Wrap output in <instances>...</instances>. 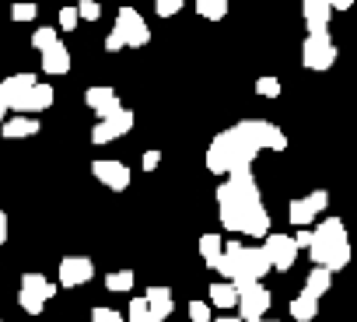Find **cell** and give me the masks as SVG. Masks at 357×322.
I'll list each match as a JSON object with an SVG mask.
<instances>
[{
    "label": "cell",
    "mask_w": 357,
    "mask_h": 322,
    "mask_svg": "<svg viewBox=\"0 0 357 322\" xmlns=\"http://www.w3.org/2000/svg\"><path fill=\"white\" fill-rule=\"evenodd\" d=\"M308 252H312V263L336 273L350 263V242H347V228L340 217H326L315 231H312V242H308Z\"/></svg>",
    "instance_id": "7a4b0ae2"
},
{
    "label": "cell",
    "mask_w": 357,
    "mask_h": 322,
    "mask_svg": "<svg viewBox=\"0 0 357 322\" xmlns=\"http://www.w3.org/2000/svg\"><path fill=\"white\" fill-rule=\"evenodd\" d=\"M36 84V77L32 74H11V77H4L0 81V98H4V105L8 109H15L18 112V102L25 98V91Z\"/></svg>",
    "instance_id": "2e32d148"
},
{
    "label": "cell",
    "mask_w": 357,
    "mask_h": 322,
    "mask_svg": "<svg viewBox=\"0 0 357 322\" xmlns=\"http://www.w3.org/2000/svg\"><path fill=\"white\" fill-rule=\"evenodd\" d=\"M197 15L207 22H221L228 15V0H197Z\"/></svg>",
    "instance_id": "cb8c5ba5"
},
{
    "label": "cell",
    "mask_w": 357,
    "mask_h": 322,
    "mask_svg": "<svg viewBox=\"0 0 357 322\" xmlns=\"http://www.w3.org/2000/svg\"><path fill=\"white\" fill-rule=\"evenodd\" d=\"M140 165H144V172H154V169L161 165V151H144Z\"/></svg>",
    "instance_id": "8d00e7d4"
},
{
    "label": "cell",
    "mask_w": 357,
    "mask_h": 322,
    "mask_svg": "<svg viewBox=\"0 0 357 322\" xmlns=\"http://www.w3.org/2000/svg\"><path fill=\"white\" fill-rule=\"evenodd\" d=\"M91 172L102 186H109L112 193H123L130 186V169L123 165V161H112V158H98L91 161Z\"/></svg>",
    "instance_id": "7c38bea8"
},
{
    "label": "cell",
    "mask_w": 357,
    "mask_h": 322,
    "mask_svg": "<svg viewBox=\"0 0 357 322\" xmlns=\"http://www.w3.org/2000/svg\"><path fill=\"white\" fill-rule=\"evenodd\" d=\"M326 4H329L333 11H350V8H354V0H326Z\"/></svg>",
    "instance_id": "f35d334b"
},
{
    "label": "cell",
    "mask_w": 357,
    "mask_h": 322,
    "mask_svg": "<svg viewBox=\"0 0 357 322\" xmlns=\"http://www.w3.org/2000/svg\"><path fill=\"white\" fill-rule=\"evenodd\" d=\"M130 322H154L144 298H133V301H130Z\"/></svg>",
    "instance_id": "4316f807"
},
{
    "label": "cell",
    "mask_w": 357,
    "mask_h": 322,
    "mask_svg": "<svg viewBox=\"0 0 357 322\" xmlns=\"http://www.w3.org/2000/svg\"><path fill=\"white\" fill-rule=\"evenodd\" d=\"M0 133H4L8 140L36 137V133H39V119H36V116H15V119H4V123H0Z\"/></svg>",
    "instance_id": "ffe728a7"
},
{
    "label": "cell",
    "mask_w": 357,
    "mask_h": 322,
    "mask_svg": "<svg viewBox=\"0 0 357 322\" xmlns=\"http://www.w3.org/2000/svg\"><path fill=\"white\" fill-rule=\"evenodd\" d=\"M105 49H109V53H119V49H126V46H123V39H119L116 32H109V39H105Z\"/></svg>",
    "instance_id": "74e56055"
},
{
    "label": "cell",
    "mask_w": 357,
    "mask_h": 322,
    "mask_svg": "<svg viewBox=\"0 0 357 322\" xmlns=\"http://www.w3.org/2000/svg\"><path fill=\"white\" fill-rule=\"evenodd\" d=\"M211 322H242V319H231V315H221V319H211Z\"/></svg>",
    "instance_id": "7bdbcfd3"
},
{
    "label": "cell",
    "mask_w": 357,
    "mask_h": 322,
    "mask_svg": "<svg viewBox=\"0 0 357 322\" xmlns=\"http://www.w3.org/2000/svg\"><path fill=\"white\" fill-rule=\"evenodd\" d=\"M329 287H333V273H329V270H322V266L308 270V280H305V291H308V294L322 298V294H329Z\"/></svg>",
    "instance_id": "603a6c76"
},
{
    "label": "cell",
    "mask_w": 357,
    "mask_h": 322,
    "mask_svg": "<svg viewBox=\"0 0 357 322\" xmlns=\"http://www.w3.org/2000/svg\"><path fill=\"white\" fill-rule=\"evenodd\" d=\"M256 95L277 98V95H280V81H277V77H259V81H256Z\"/></svg>",
    "instance_id": "f1b7e54d"
},
{
    "label": "cell",
    "mask_w": 357,
    "mask_h": 322,
    "mask_svg": "<svg viewBox=\"0 0 357 322\" xmlns=\"http://www.w3.org/2000/svg\"><path fill=\"white\" fill-rule=\"evenodd\" d=\"M77 22H81V18H77V11H74V8H63V11H60V29H63V32H74V29H77Z\"/></svg>",
    "instance_id": "d590c367"
},
{
    "label": "cell",
    "mask_w": 357,
    "mask_h": 322,
    "mask_svg": "<svg viewBox=\"0 0 357 322\" xmlns=\"http://www.w3.org/2000/svg\"><path fill=\"white\" fill-rule=\"evenodd\" d=\"M8 119V105H4V98H0V123Z\"/></svg>",
    "instance_id": "b9f144b4"
},
{
    "label": "cell",
    "mask_w": 357,
    "mask_h": 322,
    "mask_svg": "<svg viewBox=\"0 0 357 322\" xmlns=\"http://www.w3.org/2000/svg\"><path fill=\"white\" fill-rule=\"evenodd\" d=\"M50 298H56V284H50L43 273H25V277H22L18 305H22L29 315H43V308H46Z\"/></svg>",
    "instance_id": "8992f818"
},
{
    "label": "cell",
    "mask_w": 357,
    "mask_h": 322,
    "mask_svg": "<svg viewBox=\"0 0 357 322\" xmlns=\"http://www.w3.org/2000/svg\"><path fill=\"white\" fill-rule=\"evenodd\" d=\"M53 98H56V95H53V88H50V84H39V81H36V84H32L29 91H25V98L18 102V116H32V112H43V109H50V105H53Z\"/></svg>",
    "instance_id": "e0dca14e"
},
{
    "label": "cell",
    "mask_w": 357,
    "mask_h": 322,
    "mask_svg": "<svg viewBox=\"0 0 357 322\" xmlns=\"http://www.w3.org/2000/svg\"><path fill=\"white\" fill-rule=\"evenodd\" d=\"M259 151L231 126V130H225V133H218L211 140V147H207V169L214 176H231L238 169H252V158Z\"/></svg>",
    "instance_id": "3957f363"
},
{
    "label": "cell",
    "mask_w": 357,
    "mask_h": 322,
    "mask_svg": "<svg viewBox=\"0 0 357 322\" xmlns=\"http://www.w3.org/2000/svg\"><path fill=\"white\" fill-rule=\"evenodd\" d=\"M218 207H221V224L228 231L249 235V238H266L270 235V214L263 207L252 169H238L218 186Z\"/></svg>",
    "instance_id": "6da1fadb"
},
{
    "label": "cell",
    "mask_w": 357,
    "mask_h": 322,
    "mask_svg": "<svg viewBox=\"0 0 357 322\" xmlns=\"http://www.w3.org/2000/svg\"><path fill=\"white\" fill-rule=\"evenodd\" d=\"M112 32H116V36L123 39V46H130V49H140V46L151 43V29H147V22H144L133 8H119Z\"/></svg>",
    "instance_id": "52a82bcc"
},
{
    "label": "cell",
    "mask_w": 357,
    "mask_h": 322,
    "mask_svg": "<svg viewBox=\"0 0 357 322\" xmlns=\"http://www.w3.org/2000/svg\"><path fill=\"white\" fill-rule=\"evenodd\" d=\"M56 277H60V287H81L95 277V263L88 256H67V259H60Z\"/></svg>",
    "instance_id": "4fadbf2b"
},
{
    "label": "cell",
    "mask_w": 357,
    "mask_h": 322,
    "mask_svg": "<svg viewBox=\"0 0 357 322\" xmlns=\"http://www.w3.org/2000/svg\"><path fill=\"white\" fill-rule=\"evenodd\" d=\"M190 319H193V322H211V319H214V315H211V305H207V301H193V305H190Z\"/></svg>",
    "instance_id": "836d02e7"
},
{
    "label": "cell",
    "mask_w": 357,
    "mask_h": 322,
    "mask_svg": "<svg viewBox=\"0 0 357 322\" xmlns=\"http://www.w3.org/2000/svg\"><path fill=\"white\" fill-rule=\"evenodd\" d=\"M231 287L238 291V312H242V322H256V319L266 315V308H270L273 298H270V291H266L259 280L238 273V277L231 280Z\"/></svg>",
    "instance_id": "277c9868"
},
{
    "label": "cell",
    "mask_w": 357,
    "mask_h": 322,
    "mask_svg": "<svg viewBox=\"0 0 357 322\" xmlns=\"http://www.w3.org/2000/svg\"><path fill=\"white\" fill-rule=\"evenodd\" d=\"M308 242H312V231L305 228V231H301V235L294 238V245H298V249H308Z\"/></svg>",
    "instance_id": "ab89813d"
},
{
    "label": "cell",
    "mask_w": 357,
    "mask_h": 322,
    "mask_svg": "<svg viewBox=\"0 0 357 322\" xmlns=\"http://www.w3.org/2000/svg\"><path fill=\"white\" fill-rule=\"evenodd\" d=\"M56 43V29H36V36H32V46L43 53L46 46H53Z\"/></svg>",
    "instance_id": "1f68e13d"
},
{
    "label": "cell",
    "mask_w": 357,
    "mask_h": 322,
    "mask_svg": "<svg viewBox=\"0 0 357 322\" xmlns=\"http://www.w3.org/2000/svg\"><path fill=\"white\" fill-rule=\"evenodd\" d=\"M256 322H277V319H256Z\"/></svg>",
    "instance_id": "ee69618b"
},
{
    "label": "cell",
    "mask_w": 357,
    "mask_h": 322,
    "mask_svg": "<svg viewBox=\"0 0 357 322\" xmlns=\"http://www.w3.org/2000/svg\"><path fill=\"white\" fill-rule=\"evenodd\" d=\"M74 11H77V18H84V22H98V18H102V8L95 4V0H81Z\"/></svg>",
    "instance_id": "f546056e"
},
{
    "label": "cell",
    "mask_w": 357,
    "mask_h": 322,
    "mask_svg": "<svg viewBox=\"0 0 357 322\" xmlns=\"http://www.w3.org/2000/svg\"><path fill=\"white\" fill-rule=\"evenodd\" d=\"M221 245H225V238H221V235H214V231L200 235V256H204V263H207V266L221 256Z\"/></svg>",
    "instance_id": "d4e9b609"
},
{
    "label": "cell",
    "mask_w": 357,
    "mask_h": 322,
    "mask_svg": "<svg viewBox=\"0 0 357 322\" xmlns=\"http://www.w3.org/2000/svg\"><path fill=\"white\" fill-rule=\"evenodd\" d=\"M211 305H218V308H235L238 305V291L231 287V280H221V284H211Z\"/></svg>",
    "instance_id": "7402d4cb"
},
{
    "label": "cell",
    "mask_w": 357,
    "mask_h": 322,
    "mask_svg": "<svg viewBox=\"0 0 357 322\" xmlns=\"http://www.w3.org/2000/svg\"><path fill=\"white\" fill-rule=\"evenodd\" d=\"M43 70L46 74H67L70 70V53H67V46L60 39L43 49Z\"/></svg>",
    "instance_id": "d6986e66"
},
{
    "label": "cell",
    "mask_w": 357,
    "mask_h": 322,
    "mask_svg": "<svg viewBox=\"0 0 357 322\" xmlns=\"http://www.w3.org/2000/svg\"><path fill=\"white\" fill-rule=\"evenodd\" d=\"M263 252H266V259H270V270H291L294 266V259H298V245H294V238L291 235H266L263 238V245H259Z\"/></svg>",
    "instance_id": "30bf717a"
},
{
    "label": "cell",
    "mask_w": 357,
    "mask_h": 322,
    "mask_svg": "<svg viewBox=\"0 0 357 322\" xmlns=\"http://www.w3.org/2000/svg\"><path fill=\"white\" fill-rule=\"evenodd\" d=\"M301 15H305L308 36L329 32V18H333V8L326 4V0H301Z\"/></svg>",
    "instance_id": "9a60e30c"
},
{
    "label": "cell",
    "mask_w": 357,
    "mask_h": 322,
    "mask_svg": "<svg viewBox=\"0 0 357 322\" xmlns=\"http://www.w3.org/2000/svg\"><path fill=\"white\" fill-rule=\"evenodd\" d=\"M235 130L256 147V151H287V133L266 119H242L235 123Z\"/></svg>",
    "instance_id": "5b68a950"
},
{
    "label": "cell",
    "mask_w": 357,
    "mask_h": 322,
    "mask_svg": "<svg viewBox=\"0 0 357 322\" xmlns=\"http://www.w3.org/2000/svg\"><path fill=\"white\" fill-rule=\"evenodd\" d=\"M211 270H218V273H221L225 280H235V273H238V270H235V263H231V259H228L225 252H221V256H218V259L211 263Z\"/></svg>",
    "instance_id": "d6a6232c"
},
{
    "label": "cell",
    "mask_w": 357,
    "mask_h": 322,
    "mask_svg": "<svg viewBox=\"0 0 357 322\" xmlns=\"http://www.w3.org/2000/svg\"><path fill=\"white\" fill-rule=\"evenodd\" d=\"M291 315H294L298 322H312V319L319 315V298L308 294V291H301V294L291 301Z\"/></svg>",
    "instance_id": "44dd1931"
},
{
    "label": "cell",
    "mask_w": 357,
    "mask_h": 322,
    "mask_svg": "<svg viewBox=\"0 0 357 322\" xmlns=\"http://www.w3.org/2000/svg\"><path fill=\"white\" fill-rule=\"evenodd\" d=\"M301 60L308 70H329L336 63V43L329 32H319V36H308L305 46H301Z\"/></svg>",
    "instance_id": "ba28073f"
},
{
    "label": "cell",
    "mask_w": 357,
    "mask_h": 322,
    "mask_svg": "<svg viewBox=\"0 0 357 322\" xmlns=\"http://www.w3.org/2000/svg\"><path fill=\"white\" fill-rule=\"evenodd\" d=\"M183 4L186 0H154V11H158V18H172L183 11Z\"/></svg>",
    "instance_id": "83f0119b"
},
{
    "label": "cell",
    "mask_w": 357,
    "mask_h": 322,
    "mask_svg": "<svg viewBox=\"0 0 357 322\" xmlns=\"http://www.w3.org/2000/svg\"><path fill=\"white\" fill-rule=\"evenodd\" d=\"M91 322H123V315L116 312V308H91Z\"/></svg>",
    "instance_id": "e575fe53"
},
{
    "label": "cell",
    "mask_w": 357,
    "mask_h": 322,
    "mask_svg": "<svg viewBox=\"0 0 357 322\" xmlns=\"http://www.w3.org/2000/svg\"><path fill=\"white\" fill-rule=\"evenodd\" d=\"M130 130H133V112H130V109H119V112H112V116H105V119L95 123L91 144H112V140H119V137L130 133Z\"/></svg>",
    "instance_id": "8fae6325"
},
{
    "label": "cell",
    "mask_w": 357,
    "mask_h": 322,
    "mask_svg": "<svg viewBox=\"0 0 357 322\" xmlns=\"http://www.w3.org/2000/svg\"><path fill=\"white\" fill-rule=\"evenodd\" d=\"M84 102H88V109H91L98 119H105V116H112V112L123 109V105H119V95H116L109 84H95V88H88V91H84Z\"/></svg>",
    "instance_id": "5bb4252c"
},
{
    "label": "cell",
    "mask_w": 357,
    "mask_h": 322,
    "mask_svg": "<svg viewBox=\"0 0 357 322\" xmlns=\"http://www.w3.org/2000/svg\"><path fill=\"white\" fill-rule=\"evenodd\" d=\"M329 207V193L326 190H315V193H308L305 200H291L287 204V221L294 224V228H308L312 221H315V214H322Z\"/></svg>",
    "instance_id": "9c48e42d"
},
{
    "label": "cell",
    "mask_w": 357,
    "mask_h": 322,
    "mask_svg": "<svg viewBox=\"0 0 357 322\" xmlns=\"http://www.w3.org/2000/svg\"><path fill=\"white\" fill-rule=\"evenodd\" d=\"M144 301H147V308H151V319H154V322H165V319L175 312V298H172V291H168V287H147Z\"/></svg>",
    "instance_id": "ac0fdd59"
},
{
    "label": "cell",
    "mask_w": 357,
    "mask_h": 322,
    "mask_svg": "<svg viewBox=\"0 0 357 322\" xmlns=\"http://www.w3.org/2000/svg\"><path fill=\"white\" fill-rule=\"evenodd\" d=\"M4 242H8V214L0 210V245H4Z\"/></svg>",
    "instance_id": "60d3db41"
},
{
    "label": "cell",
    "mask_w": 357,
    "mask_h": 322,
    "mask_svg": "<svg viewBox=\"0 0 357 322\" xmlns=\"http://www.w3.org/2000/svg\"><path fill=\"white\" fill-rule=\"evenodd\" d=\"M105 287L116 291V294L133 291V270H116V273H109V277H105Z\"/></svg>",
    "instance_id": "484cf974"
},
{
    "label": "cell",
    "mask_w": 357,
    "mask_h": 322,
    "mask_svg": "<svg viewBox=\"0 0 357 322\" xmlns=\"http://www.w3.org/2000/svg\"><path fill=\"white\" fill-rule=\"evenodd\" d=\"M36 15H39V8H36V4H29V0H25V4L18 0V4L11 8V18H15V22H32Z\"/></svg>",
    "instance_id": "4dcf8cb0"
}]
</instances>
